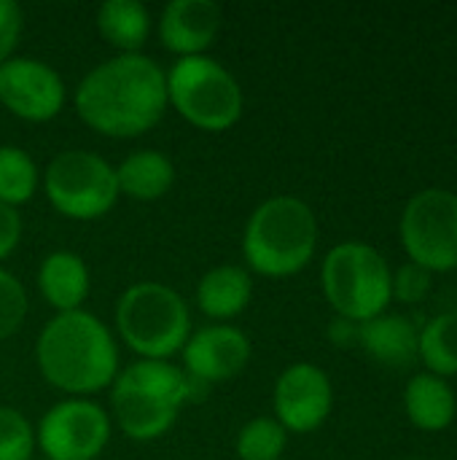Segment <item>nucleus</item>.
Returning a JSON list of instances; mask_svg holds the SVG:
<instances>
[{"label": "nucleus", "instance_id": "nucleus-7", "mask_svg": "<svg viewBox=\"0 0 457 460\" xmlns=\"http://www.w3.org/2000/svg\"><path fill=\"white\" fill-rule=\"evenodd\" d=\"M167 102L197 129L224 132L242 116L237 78L213 57H183L167 73Z\"/></svg>", "mask_w": 457, "mask_h": 460}, {"label": "nucleus", "instance_id": "nucleus-5", "mask_svg": "<svg viewBox=\"0 0 457 460\" xmlns=\"http://www.w3.org/2000/svg\"><path fill=\"white\" fill-rule=\"evenodd\" d=\"M116 332L140 358L170 361L191 337V313L175 288L156 280H143L119 296Z\"/></svg>", "mask_w": 457, "mask_h": 460}, {"label": "nucleus", "instance_id": "nucleus-2", "mask_svg": "<svg viewBox=\"0 0 457 460\" xmlns=\"http://www.w3.org/2000/svg\"><path fill=\"white\" fill-rule=\"evenodd\" d=\"M35 361L43 380L73 399L110 388L119 375L116 340L86 310L57 313L38 334Z\"/></svg>", "mask_w": 457, "mask_h": 460}, {"label": "nucleus", "instance_id": "nucleus-29", "mask_svg": "<svg viewBox=\"0 0 457 460\" xmlns=\"http://www.w3.org/2000/svg\"><path fill=\"white\" fill-rule=\"evenodd\" d=\"M329 340L337 348H353V345H358V323L345 321V318H334L331 326H329Z\"/></svg>", "mask_w": 457, "mask_h": 460}, {"label": "nucleus", "instance_id": "nucleus-22", "mask_svg": "<svg viewBox=\"0 0 457 460\" xmlns=\"http://www.w3.org/2000/svg\"><path fill=\"white\" fill-rule=\"evenodd\" d=\"M38 167L32 156L19 146H0V202L19 208L38 191Z\"/></svg>", "mask_w": 457, "mask_h": 460}, {"label": "nucleus", "instance_id": "nucleus-10", "mask_svg": "<svg viewBox=\"0 0 457 460\" xmlns=\"http://www.w3.org/2000/svg\"><path fill=\"white\" fill-rule=\"evenodd\" d=\"M108 442L110 418L89 399L54 404L35 429V445L46 453V460H97Z\"/></svg>", "mask_w": 457, "mask_h": 460}, {"label": "nucleus", "instance_id": "nucleus-16", "mask_svg": "<svg viewBox=\"0 0 457 460\" xmlns=\"http://www.w3.org/2000/svg\"><path fill=\"white\" fill-rule=\"evenodd\" d=\"M89 267L73 251H54L38 267V288L40 296L57 313L81 310L89 296Z\"/></svg>", "mask_w": 457, "mask_h": 460}, {"label": "nucleus", "instance_id": "nucleus-28", "mask_svg": "<svg viewBox=\"0 0 457 460\" xmlns=\"http://www.w3.org/2000/svg\"><path fill=\"white\" fill-rule=\"evenodd\" d=\"M22 240V216L16 208L0 202V261L8 259Z\"/></svg>", "mask_w": 457, "mask_h": 460}, {"label": "nucleus", "instance_id": "nucleus-18", "mask_svg": "<svg viewBox=\"0 0 457 460\" xmlns=\"http://www.w3.org/2000/svg\"><path fill=\"white\" fill-rule=\"evenodd\" d=\"M116 183H119V194L132 197L137 202H154L172 189L175 164L162 151L140 148L124 156V162L116 167Z\"/></svg>", "mask_w": 457, "mask_h": 460}, {"label": "nucleus", "instance_id": "nucleus-9", "mask_svg": "<svg viewBox=\"0 0 457 460\" xmlns=\"http://www.w3.org/2000/svg\"><path fill=\"white\" fill-rule=\"evenodd\" d=\"M401 245L412 264L428 272L457 270V194L426 189L415 194L401 216Z\"/></svg>", "mask_w": 457, "mask_h": 460}, {"label": "nucleus", "instance_id": "nucleus-8", "mask_svg": "<svg viewBox=\"0 0 457 460\" xmlns=\"http://www.w3.org/2000/svg\"><path fill=\"white\" fill-rule=\"evenodd\" d=\"M46 197L51 208L73 221H97L116 205V167L100 154L70 148L57 154L46 167Z\"/></svg>", "mask_w": 457, "mask_h": 460}, {"label": "nucleus", "instance_id": "nucleus-11", "mask_svg": "<svg viewBox=\"0 0 457 460\" xmlns=\"http://www.w3.org/2000/svg\"><path fill=\"white\" fill-rule=\"evenodd\" d=\"M0 105L22 121H51L65 108V81L43 59L11 57L0 65Z\"/></svg>", "mask_w": 457, "mask_h": 460}, {"label": "nucleus", "instance_id": "nucleus-4", "mask_svg": "<svg viewBox=\"0 0 457 460\" xmlns=\"http://www.w3.org/2000/svg\"><path fill=\"white\" fill-rule=\"evenodd\" d=\"M318 248V221L312 208L291 194L264 199L248 218L242 256L264 278H291L302 272Z\"/></svg>", "mask_w": 457, "mask_h": 460}, {"label": "nucleus", "instance_id": "nucleus-21", "mask_svg": "<svg viewBox=\"0 0 457 460\" xmlns=\"http://www.w3.org/2000/svg\"><path fill=\"white\" fill-rule=\"evenodd\" d=\"M420 358L436 377L457 375V310H447L426 323L420 334Z\"/></svg>", "mask_w": 457, "mask_h": 460}, {"label": "nucleus", "instance_id": "nucleus-17", "mask_svg": "<svg viewBox=\"0 0 457 460\" xmlns=\"http://www.w3.org/2000/svg\"><path fill=\"white\" fill-rule=\"evenodd\" d=\"M253 280L240 264H221L202 275L197 286V307L213 321H232L250 305Z\"/></svg>", "mask_w": 457, "mask_h": 460}, {"label": "nucleus", "instance_id": "nucleus-12", "mask_svg": "<svg viewBox=\"0 0 457 460\" xmlns=\"http://www.w3.org/2000/svg\"><path fill=\"white\" fill-rule=\"evenodd\" d=\"M331 380L315 364H291L275 383V420L291 434H310L321 429L331 412Z\"/></svg>", "mask_w": 457, "mask_h": 460}, {"label": "nucleus", "instance_id": "nucleus-1", "mask_svg": "<svg viewBox=\"0 0 457 460\" xmlns=\"http://www.w3.org/2000/svg\"><path fill=\"white\" fill-rule=\"evenodd\" d=\"M75 113L105 137H137L167 111V73L143 51L119 54L92 67L75 86Z\"/></svg>", "mask_w": 457, "mask_h": 460}, {"label": "nucleus", "instance_id": "nucleus-25", "mask_svg": "<svg viewBox=\"0 0 457 460\" xmlns=\"http://www.w3.org/2000/svg\"><path fill=\"white\" fill-rule=\"evenodd\" d=\"M27 310L30 305L24 286L16 280V275L0 267V340H8L19 332V326L27 318Z\"/></svg>", "mask_w": 457, "mask_h": 460}, {"label": "nucleus", "instance_id": "nucleus-24", "mask_svg": "<svg viewBox=\"0 0 457 460\" xmlns=\"http://www.w3.org/2000/svg\"><path fill=\"white\" fill-rule=\"evenodd\" d=\"M35 453V429L13 410L0 407V460H30Z\"/></svg>", "mask_w": 457, "mask_h": 460}, {"label": "nucleus", "instance_id": "nucleus-15", "mask_svg": "<svg viewBox=\"0 0 457 460\" xmlns=\"http://www.w3.org/2000/svg\"><path fill=\"white\" fill-rule=\"evenodd\" d=\"M358 345L388 369H407L420 356V334L401 315H377L358 323Z\"/></svg>", "mask_w": 457, "mask_h": 460}, {"label": "nucleus", "instance_id": "nucleus-26", "mask_svg": "<svg viewBox=\"0 0 457 460\" xmlns=\"http://www.w3.org/2000/svg\"><path fill=\"white\" fill-rule=\"evenodd\" d=\"M431 272L428 270H423L420 264H404L393 278H391V291H393V296L396 299H401V302H407V305H415V302H420V299H426L428 296V291H431Z\"/></svg>", "mask_w": 457, "mask_h": 460}, {"label": "nucleus", "instance_id": "nucleus-14", "mask_svg": "<svg viewBox=\"0 0 457 460\" xmlns=\"http://www.w3.org/2000/svg\"><path fill=\"white\" fill-rule=\"evenodd\" d=\"M224 13L213 0H170L159 16V40L183 57L205 54L221 32Z\"/></svg>", "mask_w": 457, "mask_h": 460}, {"label": "nucleus", "instance_id": "nucleus-6", "mask_svg": "<svg viewBox=\"0 0 457 460\" xmlns=\"http://www.w3.org/2000/svg\"><path fill=\"white\" fill-rule=\"evenodd\" d=\"M391 267L382 253L366 243H339L329 251L321 280L337 318L366 323L385 313L393 299Z\"/></svg>", "mask_w": 457, "mask_h": 460}, {"label": "nucleus", "instance_id": "nucleus-19", "mask_svg": "<svg viewBox=\"0 0 457 460\" xmlns=\"http://www.w3.org/2000/svg\"><path fill=\"white\" fill-rule=\"evenodd\" d=\"M97 30L119 54H140L151 35V13L140 0H105L97 8Z\"/></svg>", "mask_w": 457, "mask_h": 460}, {"label": "nucleus", "instance_id": "nucleus-20", "mask_svg": "<svg viewBox=\"0 0 457 460\" xmlns=\"http://www.w3.org/2000/svg\"><path fill=\"white\" fill-rule=\"evenodd\" d=\"M409 420L423 431H444L455 420V394L436 375H415L404 391Z\"/></svg>", "mask_w": 457, "mask_h": 460}, {"label": "nucleus", "instance_id": "nucleus-27", "mask_svg": "<svg viewBox=\"0 0 457 460\" xmlns=\"http://www.w3.org/2000/svg\"><path fill=\"white\" fill-rule=\"evenodd\" d=\"M22 8L13 0H0V65L13 57V49L22 38Z\"/></svg>", "mask_w": 457, "mask_h": 460}, {"label": "nucleus", "instance_id": "nucleus-13", "mask_svg": "<svg viewBox=\"0 0 457 460\" xmlns=\"http://www.w3.org/2000/svg\"><path fill=\"white\" fill-rule=\"evenodd\" d=\"M183 372L205 385L237 377L250 361V340L229 323H210L191 332L183 345Z\"/></svg>", "mask_w": 457, "mask_h": 460}, {"label": "nucleus", "instance_id": "nucleus-23", "mask_svg": "<svg viewBox=\"0 0 457 460\" xmlns=\"http://www.w3.org/2000/svg\"><path fill=\"white\" fill-rule=\"evenodd\" d=\"M288 445V431L275 418H253L237 434L240 460H280Z\"/></svg>", "mask_w": 457, "mask_h": 460}, {"label": "nucleus", "instance_id": "nucleus-3", "mask_svg": "<svg viewBox=\"0 0 457 460\" xmlns=\"http://www.w3.org/2000/svg\"><path fill=\"white\" fill-rule=\"evenodd\" d=\"M207 391L210 385L170 361L137 358L116 375L110 385V410L124 437L151 442L172 429L183 404L199 402Z\"/></svg>", "mask_w": 457, "mask_h": 460}]
</instances>
